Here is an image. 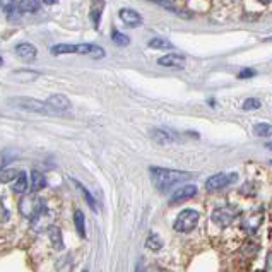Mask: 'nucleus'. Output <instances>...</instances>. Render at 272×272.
<instances>
[{
    "mask_svg": "<svg viewBox=\"0 0 272 272\" xmlns=\"http://www.w3.org/2000/svg\"><path fill=\"white\" fill-rule=\"evenodd\" d=\"M149 173H151V180H153V185L161 193L170 192L176 185L183 183V181H187L193 176L192 173H187V171L168 170V168H158V166H151Z\"/></svg>",
    "mask_w": 272,
    "mask_h": 272,
    "instance_id": "obj_1",
    "label": "nucleus"
},
{
    "mask_svg": "<svg viewBox=\"0 0 272 272\" xmlns=\"http://www.w3.org/2000/svg\"><path fill=\"white\" fill-rule=\"evenodd\" d=\"M45 185H46L45 176H43L38 170H33L31 171V183H29V187H31L33 192H40L41 188H45Z\"/></svg>",
    "mask_w": 272,
    "mask_h": 272,
    "instance_id": "obj_16",
    "label": "nucleus"
},
{
    "mask_svg": "<svg viewBox=\"0 0 272 272\" xmlns=\"http://www.w3.org/2000/svg\"><path fill=\"white\" fill-rule=\"evenodd\" d=\"M255 76H257V71H253V69H243L238 74L240 79H250V77H255Z\"/></svg>",
    "mask_w": 272,
    "mask_h": 272,
    "instance_id": "obj_28",
    "label": "nucleus"
},
{
    "mask_svg": "<svg viewBox=\"0 0 272 272\" xmlns=\"http://www.w3.org/2000/svg\"><path fill=\"white\" fill-rule=\"evenodd\" d=\"M16 53L19 55V57H23L24 60H34L38 55V50L31 43H19V45L16 46Z\"/></svg>",
    "mask_w": 272,
    "mask_h": 272,
    "instance_id": "obj_10",
    "label": "nucleus"
},
{
    "mask_svg": "<svg viewBox=\"0 0 272 272\" xmlns=\"http://www.w3.org/2000/svg\"><path fill=\"white\" fill-rule=\"evenodd\" d=\"M135 272H144V267H142V262H139V264H137Z\"/></svg>",
    "mask_w": 272,
    "mask_h": 272,
    "instance_id": "obj_33",
    "label": "nucleus"
},
{
    "mask_svg": "<svg viewBox=\"0 0 272 272\" xmlns=\"http://www.w3.org/2000/svg\"><path fill=\"white\" fill-rule=\"evenodd\" d=\"M146 247H148L149 250H153V252H158V250L163 247V241H161V238H159V235H156V233H151V235L148 236V240H146Z\"/></svg>",
    "mask_w": 272,
    "mask_h": 272,
    "instance_id": "obj_23",
    "label": "nucleus"
},
{
    "mask_svg": "<svg viewBox=\"0 0 272 272\" xmlns=\"http://www.w3.org/2000/svg\"><path fill=\"white\" fill-rule=\"evenodd\" d=\"M2 65H4V60H2V58H0V67H2Z\"/></svg>",
    "mask_w": 272,
    "mask_h": 272,
    "instance_id": "obj_35",
    "label": "nucleus"
},
{
    "mask_svg": "<svg viewBox=\"0 0 272 272\" xmlns=\"http://www.w3.org/2000/svg\"><path fill=\"white\" fill-rule=\"evenodd\" d=\"M111 40H113L115 45H118V46H127L128 43H130V38H128L127 34L116 31V29H113V31H111Z\"/></svg>",
    "mask_w": 272,
    "mask_h": 272,
    "instance_id": "obj_24",
    "label": "nucleus"
},
{
    "mask_svg": "<svg viewBox=\"0 0 272 272\" xmlns=\"http://www.w3.org/2000/svg\"><path fill=\"white\" fill-rule=\"evenodd\" d=\"M46 105H48L53 111H67L71 108V99L65 94H51L46 99Z\"/></svg>",
    "mask_w": 272,
    "mask_h": 272,
    "instance_id": "obj_9",
    "label": "nucleus"
},
{
    "mask_svg": "<svg viewBox=\"0 0 272 272\" xmlns=\"http://www.w3.org/2000/svg\"><path fill=\"white\" fill-rule=\"evenodd\" d=\"M258 2H260V4H270L272 0H258Z\"/></svg>",
    "mask_w": 272,
    "mask_h": 272,
    "instance_id": "obj_34",
    "label": "nucleus"
},
{
    "mask_svg": "<svg viewBox=\"0 0 272 272\" xmlns=\"http://www.w3.org/2000/svg\"><path fill=\"white\" fill-rule=\"evenodd\" d=\"M151 137H153L158 144H170V142H173L176 139L175 133H171L170 130H165V128H154V130L151 132Z\"/></svg>",
    "mask_w": 272,
    "mask_h": 272,
    "instance_id": "obj_12",
    "label": "nucleus"
},
{
    "mask_svg": "<svg viewBox=\"0 0 272 272\" xmlns=\"http://www.w3.org/2000/svg\"><path fill=\"white\" fill-rule=\"evenodd\" d=\"M149 48H154V50H173V43H170L165 38H153L149 41Z\"/></svg>",
    "mask_w": 272,
    "mask_h": 272,
    "instance_id": "obj_18",
    "label": "nucleus"
},
{
    "mask_svg": "<svg viewBox=\"0 0 272 272\" xmlns=\"http://www.w3.org/2000/svg\"><path fill=\"white\" fill-rule=\"evenodd\" d=\"M72 181H74V183H76V187L81 190V193H83V195H84L86 202H88V204H89V207H91V209H93V211H98V207H96V200H94V197L91 195V192H89V190L86 188L83 183H79V181H77V180H72Z\"/></svg>",
    "mask_w": 272,
    "mask_h": 272,
    "instance_id": "obj_20",
    "label": "nucleus"
},
{
    "mask_svg": "<svg viewBox=\"0 0 272 272\" xmlns=\"http://www.w3.org/2000/svg\"><path fill=\"white\" fill-rule=\"evenodd\" d=\"M241 108H243L245 111H250V110H257V108H260V101L255 98H248L243 101V105H241Z\"/></svg>",
    "mask_w": 272,
    "mask_h": 272,
    "instance_id": "obj_25",
    "label": "nucleus"
},
{
    "mask_svg": "<svg viewBox=\"0 0 272 272\" xmlns=\"http://www.w3.org/2000/svg\"><path fill=\"white\" fill-rule=\"evenodd\" d=\"M40 0H21L19 2V9L23 12H28V14H31V12H36L38 9H40Z\"/></svg>",
    "mask_w": 272,
    "mask_h": 272,
    "instance_id": "obj_21",
    "label": "nucleus"
},
{
    "mask_svg": "<svg viewBox=\"0 0 272 272\" xmlns=\"http://www.w3.org/2000/svg\"><path fill=\"white\" fill-rule=\"evenodd\" d=\"M185 58L181 55L171 53V55H165V57L158 58V63L163 67H183Z\"/></svg>",
    "mask_w": 272,
    "mask_h": 272,
    "instance_id": "obj_13",
    "label": "nucleus"
},
{
    "mask_svg": "<svg viewBox=\"0 0 272 272\" xmlns=\"http://www.w3.org/2000/svg\"><path fill=\"white\" fill-rule=\"evenodd\" d=\"M51 55H71L77 51V45H71V43H60V45L51 46Z\"/></svg>",
    "mask_w": 272,
    "mask_h": 272,
    "instance_id": "obj_15",
    "label": "nucleus"
},
{
    "mask_svg": "<svg viewBox=\"0 0 272 272\" xmlns=\"http://www.w3.org/2000/svg\"><path fill=\"white\" fill-rule=\"evenodd\" d=\"M9 221V211L4 207V204L0 202V223H6Z\"/></svg>",
    "mask_w": 272,
    "mask_h": 272,
    "instance_id": "obj_29",
    "label": "nucleus"
},
{
    "mask_svg": "<svg viewBox=\"0 0 272 272\" xmlns=\"http://www.w3.org/2000/svg\"><path fill=\"white\" fill-rule=\"evenodd\" d=\"M253 133H255L257 137H270L272 125L270 123H255L253 125Z\"/></svg>",
    "mask_w": 272,
    "mask_h": 272,
    "instance_id": "obj_22",
    "label": "nucleus"
},
{
    "mask_svg": "<svg viewBox=\"0 0 272 272\" xmlns=\"http://www.w3.org/2000/svg\"><path fill=\"white\" fill-rule=\"evenodd\" d=\"M198 224V213L193 209H185L176 216L175 223H173V230L176 233H190L192 230H195Z\"/></svg>",
    "mask_w": 272,
    "mask_h": 272,
    "instance_id": "obj_3",
    "label": "nucleus"
},
{
    "mask_svg": "<svg viewBox=\"0 0 272 272\" xmlns=\"http://www.w3.org/2000/svg\"><path fill=\"white\" fill-rule=\"evenodd\" d=\"M118 17L122 19V23L128 28H135V26L142 24V16L133 9H120Z\"/></svg>",
    "mask_w": 272,
    "mask_h": 272,
    "instance_id": "obj_8",
    "label": "nucleus"
},
{
    "mask_svg": "<svg viewBox=\"0 0 272 272\" xmlns=\"http://www.w3.org/2000/svg\"><path fill=\"white\" fill-rule=\"evenodd\" d=\"M9 105L21 108V110H26V111H33V113H40V115H50L51 111H53L46 103L40 101V99H34V98H11L9 99Z\"/></svg>",
    "mask_w": 272,
    "mask_h": 272,
    "instance_id": "obj_2",
    "label": "nucleus"
},
{
    "mask_svg": "<svg viewBox=\"0 0 272 272\" xmlns=\"http://www.w3.org/2000/svg\"><path fill=\"white\" fill-rule=\"evenodd\" d=\"M74 224H76L77 235H79L81 238H86V221H84L83 211H76L74 213Z\"/></svg>",
    "mask_w": 272,
    "mask_h": 272,
    "instance_id": "obj_17",
    "label": "nucleus"
},
{
    "mask_svg": "<svg viewBox=\"0 0 272 272\" xmlns=\"http://www.w3.org/2000/svg\"><path fill=\"white\" fill-rule=\"evenodd\" d=\"M197 195V187L193 183H188V185H183V187L176 188L170 197V204L175 206V204H180L183 200H188V198L195 197Z\"/></svg>",
    "mask_w": 272,
    "mask_h": 272,
    "instance_id": "obj_6",
    "label": "nucleus"
},
{
    "mask_svg": "<svg viewBox=\"0 0 272 272\" xmlns=\"http://www.w3.org/2000/svg\"><path fill=\"white\" fill-rule=\"evenodd\" d=\"M58 0H43V4H46V6H55Z\"/></svg>",
    "mask_w": 272,
    "mask_h": 272,
    "instance_id": "obj_32",
    "label": "nucleus"
},
{
    "mask_svg": "<svg viewBox=\"0 0 272 272\" xmlns=\"http://www.w3.org/2000/svg\"><path fill=\"white\" fill-rule=\"evenodd\" d=\"M265 272H272V252L269 253V257H267V262H265Z\"/></svg>",
    "mask_w": 272,
    "mask_h": 272,
    "instance_id": "obj_30",
    "label": "nucleus"
},
{
    "mask_svg": "<svg viewBox=\"0 0 272 272\" xmlns=\"http://www.w3.org/2000/svg\"><path fill=\"white\" fill-rule=\"evenodd\" d=\"M17 175L19 173L14 170H4L2 173H0V181H2V183H7V181H11V180H16Z\"/></svg>",
    "mask_w": 272,
    "mask_h": 272,
    "instance_id": "obj_26",
    "label": "nucleus"
},
{
    "mask_svg": "<svg viewBox=\"0 0 272 272\" xmlns=\"http://www.w3.org/2000/svg\"><path fill=\"white\" fill-rule=\"evenodd\" d=\"M103 9H105V0H93L91 4V11H89V17L93 21V26L98 28L99 26V19H101Z\"/></svg>",
    "mask_w": 272,
    "mask_h": 272,
    "instance_id": "obj_11",
    "label": "nucleus"
},
{
    "mask_svg": "<svg viewBox=\"0 0 272 272\" xmlns=\"http://www.w3.org/2000/svg\"><path fill=\"white\" fill-rule=\"evenodd\" d=\"M236 216H238V213H236L233 207H228V206L218 207V209H214V213H213V223L218 224L219 228H226L235 221Z\"/></svg>",
    "mask_w": 272,
    "mask_h": 272,
    "instance_id": "obj_5",
    "label": "nucleus"
},
{
    "mask_svg": "<svg viewBox=\"0 0 272 272\" xmlns=\"http://www.w3.org/2000/svg\"><path fill=\"white\" fill-rule=\"evenodd\" d=\"M146 2H151V4H158V6H161V7H165L166 6V0H146Z\"/></svg>",
    "mask_w": 272,
    "mask_h": 272,
    "instance_id": "obj_31",
    "label": "nucleus"
},
{
    "mask_svg": "<svg viewBox=\"0 0 272 272\" xmlns=\"http://www.w3.org/2000/svg\"><path fill=\"white\" fill-rule=\"evenodd\" d=\"M29 187V180H28V175L24 173V171H21L19 175H17V178L14 180V183H12V190H14L16 193H24L26 190Z\"/></svg>",
    "mask_w": 272,
    "mask_h": 272,
    "instance_id": "obj_14",
    "label": "nucleus"
},
{
    "mask_svg": "<svg viewBox=\"0 0 272 272\" xmlns=\"http://www.w3.org/2000/svg\"><path fill=\"white\" fill-rule=\"evenodd\" d=\"M83 272H88V270H83Z\"/></svg>",
    "mask_w": 272,
    "mask_h": 272,
    "instance_id": "obj_36",
    "label": "nucleus"
},
{
    "mask_svg": "<svg viewBox=\"0 0 272 272\" xmlns=\"http://www.w3.org/2000/svg\"><path fill=\"white\" fill-rule=\"evenodd\" d=\"M236 180H238V175L236 173H216L207 178L206 190L207 192H218V190L230 187V185L235 183Z\"/></svg>",
    "mask_w": 272,
    "mask_h": 272,
    "instance_id": "obj_4",
    "label": "nucleus"
},
{
    "mask_svg": "<svg viewBox=\"0 0 272 272\" xmlns=\"http://www.w3.org/2000/svg\"><path fill=\"white\" fill-rule=\"evenodd\" d=\"M0 7H2L6 12H9V14H11V12L16 9V6H14V0H0Z\"/></svg>",
    "mask_w": 272,
    "mask_h": 272,
    "instance_id": "obj_27",
    "label": "nucleus"
},
{
    "mask_svg": "<svg viewBox=\"0 0 272 272\" xmlns=\"http://www.w3.org/2000/svg\"><path fill=\"white\" fill-rule=\"evenodd\" d=\"M77 55H86V57H91L94 60H99V58H105L106 51L98 45H93V43H79L77 45Z\"/></svg>",
    "mask_w": 272,
    "mask_h": 272,
    "instance_id": "obj_7",
    "label": "nucleus"
},
{
    "mask_svg": "<svg viewBox=\"0 0 272 272\" xmlns=\"http://www.w3.org/2000/svg\"><path fill=\"white\" fill-rule=\"evenodd\" d=\"M48 236L51 240V243H53L55 248H63V243H62V233H60V230L57 226H50L48 228Z\"/></svg>",
    "mask_w": 272,
    "mask_h": 272,
    "instance_id": "obj_19",
    "label": "nucleus"
}]
</instances>
